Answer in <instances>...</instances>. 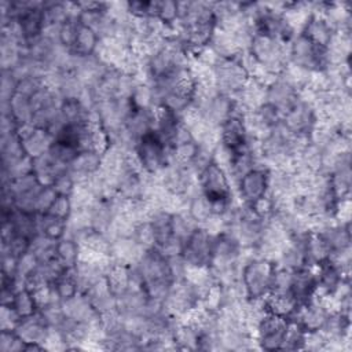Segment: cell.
Wrapping results in <instances>:
<instances>
[{
	"label": "cell",
	"mask_w": 352,
	"mask_h": 352,
	"mask_svg": "<svg viewBox=\"0 0 352 352\" xmlns=\"http://www.w3.org/2000/svg\"><path fill=\"white\" fill-rule=\"evenodd\" d=\"M315 272H316V283H318L315 296H319V297L331 296L344 279H349L344 276V274L330 260L319 265H315Z\"/></svg>",
	"instance_id": "22"
},
{
	"label": "cell",
	"mask_w": 352,
	"mask_h": 352,
	"mask_svg": "<svg viewBox=\"0 0 352 352\" xmlns=\"http://www.w3.org/2000/svg\"><path fill=\"white\" fill-rule=\"evenodd\" d=\"M144 252L132 236H118L110 241V260L116 264L132 267Z\"/></svg>",
	"instance_id": "17"
},
{
	"label": "cell",
	"mask_w": 352,
	"mask_h": 352,
	"mask_svg": "<svg viewBox=\"0 0 352 352\" xmlns=\"http://www.w3.org/2000/svg\"><path fill=\"white\" fill-rule=\"evenodd\" d=\"M50 326L47 324V322L44 320V318L40 315V312L37 311L34 315L32 316H26V318H21L19 323L15 327V333L21 337L22 341L25 342H36V344H41L44 345L48 331H50ZM45 348V346H44Z\"/></svg>",
	"instance_id": "20"
},
{
	"label": "cell",
	"mask_w": 352,
	"mask_h": 352,
	"mask_svg": "<svg viewBox=\"0 0 352 352\" xmlns=\"http://www.w3.org/2000/svg\"><path fill=\"white\" fill-rule=\"evenodd\" d=\"M287 48L289 63L298 66L307 72H322L329 66L326 48L314 44L302 33L296 34L287 44Z\"/></svg>",
	"instance_id": "4"
},
{
	"label": "cell",
	"mask_w": 352,
	"mask_h": 352,
	"mask_svg": "<svg viewBox=\"0 0 352 352\" xmlns=\"http://www.w3.org/2000/svg\"><path fill=\"white\" fill-rule=\"evenodd\" d=\"M198 183L209 201L234 198V187L227 172L214 162H210L198 175Z\"/></svg>",
	"instance_id": "9"
},
{
	"label": "cell",
	"mask_w": 352,
	"mask_h": 352,
	"mask_svg": "<svg viewBox=\"0 0 352 352\" xmlns=\"http://www.w3.org/2000/svg\"><path fill=\"white\" fill-rule=\"evenodd\" d=\"M292 133L300 136H308L316 124L315 106L300 98L282 114L280 121Z\"/></svg>",
	"instance_id": "11"
},
{
	"label": "cell",
	"mask_w": 352,
	"mask_h": 352,
	"mask_svg": "<svg viewBox=\"0 0 352 352\" xmlns=\"http://www.w3.org/2000/svg\"><path fill=\"white\" fill-rule=\"evenodd\" d=\"M186 212L198 226H204L213 216L210 201L202 192L187 199Z\"/></svg>",
	"instance_id": "35"
},
{
	"label": "cell",
	"mask_w": 352,
	"mask_h": 352,
	"mask_svg": "<svg viewBox=\"0 0 352 352\" xmlns=\"http://www.w3.org/2000/svg\"><path fill=\"white\" fill-rule=\"evenodd\" d=\"M78 26H80V18L78 16H73V18H69L65 23L60 25L59 28V36H58V43L70 50L73 48L74 45V41H76V37H77V32H78Z\"/></svg>",
	"instance_id": "48"
},
{
	"label": "cell",
	"mask_w": 352,
	"mask_h": 352,
	"mask_svg": "<svg viewBox=\"0 0 352 352\" xmlns=\"http://www.w3.org/2000/svg\"><path fill=\"white\" fill-rule=\"evenodd\" d=\"M133 153L142 170L150 176H157L170 158V148L154 131L136 142Z\"/></svg>",
	"instance_id": "3"
},
{
	"label": "cell",
	"mask_w": 352,
	"mask_h": 352,
	"mask_svg": "<svg viewBox=\"0 0 352 352\" xmlns=\"http://www.w3.org/2000/svg\"><path fill=\"white\" fill-rule=\"evenodd\" d=\"M99 43H100V37L96 34V32H94L91 28L80 22L77 37L72 48V52L77 56L95 55L98 51Z\"/></svg>",
	"instance_id": "29"
},
{
	"label": "cell",
	"mask_w": 352,
	"mask_h": 352,
	"mask_svg": "<svg viewBox=\"0 0 352 352\" xmlns=\"http://www.w3.org/2000/svg\"><path fill=\"white\" fill-rule=\"evenodd\" d=\"M37 232L47 235L51 239L59 241L66 236L67 224L65 220L56 219L50 213H36Z\"/></svg>",
	"instance_id": "31"
},
{
	"label": "cell",
	"mask_w": 352,
	"mask_h": 352,
	"mask_svg": "<svg viewBox=\"0 0 352 352\" xmlns=\"http://www.w3.org/2000/svg\"><path fill=\"white\" fill-rule=\"evenodd\" d=\"M129 100L132 107L136 109H155L158 106L155 92L150 82H138Z\"/></svg>",
	"instance_id": "38"
},
{
	"label": "cell",
	"mask_w": 352,
	"mask_h": 352,
	"mask_svg": "<svg viewBox=\"0 0 352 352\" xmlns=\"http://www.w3.org/2000/svg\"><path fill=\"white\" fill-rule=\"evenodd\" d=\"M198 227L199 226L187 214L186 210L172 213V235L180 241L186 242Z\"/></svg>",
	"instance_id": "42"
},
{
	"label": "cell",
	"mask_w": 352,
	"mask_h": 352,
	"mask_svg": "<svg viewBox=\"0 0 352 352\" xmlns=\"http://www.w3.org/2000/svg\"><path fill=\"white\" fill-rule=\"evenodd\" d=\"M1 250L8 252L18 258L19 256L30 250V238L15 234L8 242L1 243Z\"/></svg>",
	"instance_id": "53"
},
{
	"label": "cell",
	"mask_w": 352,
	"mask_h": 352,
	"mask_svg": "<svg viewBox=\"0 0 352 352\" xmlns=\"http://www.w3.org/2000/svg\"><path fill=\"white\" fill-rule=\"evenodd\" d=\"M300 91L278 76L265 88V102L275 106L282 114L298 99Z\"/></svg>",
	"instance_id": "15"
},
{
	"label": "cell",
	"mask_w": 352,
	"mask_h": 352,
	"mask_svg": "<svg viewBox=\"0 0 352 352\" xmlns=\"http://www.w3.org/2000/svg\"><path fill=\"white\" fill-rule=\"evenodd\" d=\"M201 305V292L186 279L173 280L170 290L164 301V311L177 318H184L188 312Z\"/></svg>",
	"instance_id": "5"
},
{
	"label": "cell",
	"mask_w": 352,
	"mask_h": 352,
	"mask_svg": "<svg viewBox=\"0 0 352 352\" xmlns=\"http://www.w3.org/2000/svg\"><path fill=\"white\" fill-rule=\"evenodd\" d=\"M316 272L315 267H304L293 272L292 280V296L298 305L308 302L316 294Z\"/></svg>",
	"instance_id": "18"
},
{
	"label": "cell",
	"mask_w": 352,
	"mask_h": 352,
	"mask_svg": "<svg viewBox=\"0 0 352 352\" xmlns=\"http://www.w3.org/2000/svg\"><path fill=\"white\" fill-rule=\"evenodd\" d=\"M154 109L132 107L124 121V129L129 135V138L136 143L139 139L154 131Z\"/></svg>",
	"instance_id": "16"
},
{
	"label": "cell",
	"mask_w": 352,
	"mask_h": 352,
	"mask_svg": "<svg viewBox=\"0 0 352 352\" xmlns=\"http://www.w3.org/2000/svg\"><path fill=\"white\" fill-rule=\"evenodd\" d=\"M147 7L148 1H128V12L132 18H148Z\"/></svg>",
	"instance_id": "61"
},
{
	"label": "cell",
	"mask_w": 352,
	"mask_h": 352,
	"mask_svg": "<svg viewBox=\"0 0 352 352\" xmlns=\"http://www.w3.org/2000/svg\"><path fill=\"white\" fill-rule=\"evenodd\" d=\"M275 263L249 252L242 263L239 280L248 300H263L270 294Z\"/></svg>",
	"instance_id": "1"
},
{
	"label": "cell",
	"mask_w": 352,
	"mask_h": 352,
	"mask_svg": "<svg viewBox=\"0 0 352 352\" xmlns=\"http://www.w3.org/2000/svg\"><path fill=\"white\" fill-rule=\"evenodd\" d=\"M102 154L94 150H80L69 165V170L76 177L77 183L85 182L100 170Z\"/></svg>",
	"instance_id": "21"
},
{
	"label": "cell",
	"mask_w": 352,
	"mask_h": 352,
	"mask_svg": "<svg viewBox=\"0 0 352 352\" xmlns=\"http://www.w3.org/2000/svg\"><path fill=\"white\" fill-rule=\"evenodd\" d=\"M319 234L326 241L331 254L351 248V226H349V223L344 224V223L334 221V223L326 226L323 230H320Z\"/></svg>",
	"instance_id": "24"
},
{
	"label": "cell",
	"mask_w": 352,
	"mask_h": 352,
	"mask_svg": "<svg viewBox=\"0 0 352 352\" xmlns=\"http://www.w3.org/2000/svg\"><path fill=\"white\" fill-rule=\"evenodd\" d=\"M16 275V257L1 250V276L14 278Z\"/></svg>",
	"instance_id": "60"
},
{
	"label": "cell",
	"mask_w": 352,
	"mask_h": 352,
	"mask_svg": "<svg viewBox=\"0 0 352 352\" xmlns=\"http://www.w3.org/2000/svg\"><path fill=\"white\" fill-rule=\"evenodd\" d=\"M0 351L1 352H25V341L15 330H0Z\"/></svg>",
	"instance_id": "50"
},
{
	"label": "cell",
	"mask_w": 352,
	"mask_h": 352,
	"mask_svg": "<svg viewBox=\"0 0 352 352\" xmlns=\"http://www.w3.org/2000/svg\"><path fill=\"white\" fill-rule=\"evenodd\" d=\"M16 78L11 72H1L0 82V103H7L16 94Z\"/></svg>",
	"instance_id": "56"
},
{
	"label": "cell",
	"mask_w": 352,
	"mask_h": 352,
	"mask_svg": "<svg viewBox=\"0 0 352 352\" xmlns=\"http://www.w3.org/2000/svg\"><path fill=\"white\" fill-rule=\"evenodd\" d=\"M51 286H52L55 294L58 296V298L60 301L69 300V298H72V297H74L76 294L80 293L78 285H77V282H76L70 270L66 274H63L59 279H56Z\"/></svg>",
	"instance_id": "45"
},
{
	"label": "cell",
	"mask_w": 352,
	"mask_h": 352,
	"mask_svg": "<svg viewBox=\"0 0 352 352\" xmlns=\"http://www.w3.org/2000/svg\"><path fill=\"white\" fill-rule=\"evenodd\" d=\"M12 307L21 318L32 316L38 311L34 294L29 289H22V290L16 292Z\"/></svg>",
	"instance_id": "44"
},
{
	"label": "cell",
	"mask_w": 352,
	"mask_h": 352,
	"mask_svg": "<svg viewBox=\"0 0 352 352\" xmlns=\"http://www.w3.org/2000/svg\"><path fill=\"white\" fill-rule=\"evenodd\" d=\"M329 177H330L331 188L334 194L338 197V199L349 198L351 179H352L351 161L342 162L340 166H337L333 172L329 173Z\"/></svg>",
	"instance_id": "33"
},
{
	"label": "cell",
	"mask_w": 352,
	"mask_h": 352,
	"mask_svg": "<svg viewBox=\"0 0 352 352\" xmlns=\"http://www.w3.org/2000/svg\"><path fill=\"white\" fill-rule=\"evenodd\" d=\"M60 307L65 316L74 322L91 323L99 318V314L85 293H78L74 297L62 301Z\"/></svg>",
	"instance_id": "19"
},
{
	"label": "cell",
	"mask_w": 352,
	"mask_h": 352,
	"mask_svg": "<svg viewBox=\"0 0 352 352\" xmlns=\"http://www.w3.org/2000/svg\"><path fill=\"white\" fill-rule=\"evenodd\" d=\"M81 246L72 236H63L56 242V258L66 270H73L80 261Z\"/></svg>",
	"instance_id": "32"
},
{
	"label": "cell",
	"mask_w": 352,
	"mask_h": 352,
	"mask_svg": "<svg viewBox=\"0 0 352 352\" xmlns=\"http://www.w3.org/2000/svg\"><path fill=\"white\" fill-rule=\"evenodd\" d=\"M0 154H1V165H7L26 155L18 133L0 138Z\"/></svg>",
	"instance_id": "36"
},
{
	"label": "cell",
	"mask_w": 352,
	"mask_h": 352,
	"mask_svg": "<svg viewBox=\"0 0 352 352\" xmlns=\"http://www.w3.org/2000/svg\"><path fill=\"white\" fill-rule=\"evenodd\" d=\"M249 51L263 69L276 76H279L285 66L289 63L287 44L265 34L254 33L249 45Z\"/></svg>",
	"instance_id": "2"
},
{
	"label": "cell",
	"mask_w": 352,
	"mask_h": 352,
	"mask_svg": "<svg viewBox=\"0 0 352 352\" xmlns=\"http://www.w3.org/2000/svg\"><path fill=\"white\" fill-rule=\"evenodd\" d=\"M214 235L198 227L183 245L182 257L188 267H209L212 261Z\"/></svg>",
	"instance_id": "10"
},
{
	"label": "cell",
	"mask_w": 352,
	"mask_h": 352,
	"mask_svg": "<svg viewBox=\"0 0 352 352\" xmlns=\"http://www.w3.org/2000/svg\"><path fill=\"white\" fill-rule=\"evenodd\" d=\"M78 151L80 150L73 144L54 140V143L51 144V147L48 150V155L54 160V162L56 165H59L63 169H67L69 165L72 164V161L74 160V157L78 154Z\"/></svg>",
	"instance_id": "40"
},
{
	"label": "cell",
	"mask_w": 352,
	"mask_h": 352,
	"mask_svg": "<svg viewBox=\"0 0 352 352\" xmlns=\"http://www.w3.org/2000/svg\"><path fill=\"white\" fill-rule=\"evenodd\" d=\"M16 133L21 138L25 154L32 160L48 153L51 144L54 143V138L47 129L37 128L32 124L21 125Z\"/></svg>",
	"instance_id": "12"
},
{
	"label": "cell",
	"mask_w": 352,
	"mask_h": 352,
	"mask_svg": "<svg viewBox=\"0 0 352 352\" xmlns=\"http://www.w3.org/2000/svg\"><path fill=\"white\" fill-rule=\"evenodd\" d=\"M148 296L144 289H128L117 297V309L122 315H144Z\"/></svg>",
	"instance_id": "26"
},
{
	"label": "cell",
	"mask_w": 352,
	"mask_h": 352,
	"mask_svg": "<svg viewBox=\"0 0 352 352\" xmlns=\"http://www.w3.org/2000/svg\"><path fill=\"white\" fill-rule=\"evenodd\" d=\"M19 320L21 316L12 305L0 307V330H15Z\"/></svg>",
	"instance_id": "57"
},
{
	"label": "cell",
	"mask_w": 352,
	"mask_h": 352,
	"mask_svg": "<svg viewBox=\"0 0 352 352\" xmlns=\"http://www.w3.org/2000/svg\"><path fill=\"white\" fill-rule=\"evenodd\" d=\"M0 109H1V114H10L18 122L19 126L32 124L33 109H32L29 98H26L23 95L15 94L10 99V102L0 103Z\"/></svg>",
	"instance_id": "27"
},
{
	"label": "cell",
	"mask_w": 352,
	"mask_h": 352,
	"mask_svg": "<svg viewBox=\"0 0 352 352\" xmlns=\"http://www.w3.org/2000/svg\"><path fill=\"white\" fill-rule=\"evenodd\" d=\"M56 242L58 241L37 232L34 236L30 238V252L37 256L40 263L52 260L56 257Z\"/></svg>",
	"instance_id": "37"
},
{
	"label": "cell",
	"mask_w": 352,
	"mask_h": 352,
	"mask_svg": "<svg viewBox=\"0 0 352 352\" xmlns=\"http://www.w3.org/2000/svg\"><path fill=\"white\" fill-rule=\"evenodd\" d=\"M76 186H77V180L69 169L59 172L52 183V188L56 191L58 195H67V197L73 194Z\"/></svg>",
	"instance_id": "49"
},
{
	"label": "cell",
	"mask_w": 352,
	"mask_h": 352,
	"mask_svg": "<svg viewBox=\"0 0 352 352\" xmlns=\"http://www.w3.org/2000/svg\"><path fill=\"white\" fill-rule=\"evenodd\" d=\"M268 194V169L253 168L241 176L234 184V195L245 205H253Z\"/></svg>",
	"instance_id": "7"
},
{
	"label": "cell",
	"mask_w": 352,
	"mask_h": 352,
	"mask_svg": "<svg viewBox=\"0 0 352 352\" xmlns=\"http://www.w3.org/2000/svg\"><path fill=\"white\" fill-rule=\"evenodd\" d=\"M351 33L336 32L329 45L326 47L327 63L330 65H344L349 63L351 58Z\"/></svg>",
	"instance_id": "25"
},
{
	"label": "cell",
	"mask_w": 352,
	"mask_h": 352,
	"mask_svg": "<svg viewBox=\"0 0 352 352\" xmlns=\"http://www.w3.org/2000/svg\"><path fill=\"white\" fill-rule=\"evenodd\" d=\"M292 280H293V271L275 264L274 271H272V276H271L270 294H274V296L292 294L290 293Z\"/></svg>",
	"instance_id": "41"
},
{
	"label": "cell",
	"mask_w": 352,
	"mask_h": 352,
	"mask_svg": "<svg viewBox=\"0 0 352 352\" xmlns=\"http://www.w3.org/2000/svg\"><path fill=\"white\" fill-rule=\"evenodd\" d=\"M73 209L74 208H73V202H72L70 197H67V195H58L48 213L55 216L56 219L67 221V219L70 217Z\"/></svg>",
	"instance_id": "54"
},
{
	"label": "cell",
	"mask_w": 352,
	"mask_h": 352,
	"mask_svg": "<svg viewBox=\"0 0 352 352\" xmlns=\"http://www.w3.org/2000/svg\"><path fill=\"white\" fill-rule=\"evenodd\" d=\"M58 194L52 186H41L36 197V213H48Z\"/></svg>",
	"instance_id": "52"
},
{
	"label": "cell",
	"mask_w": 352,
	"mask_h": 352,
	"mask_svg": "<svg viewBox=\"0 0 352 352\" xmlns=\"http://www.w3.org/2000/svg\"><path fill=\"white\" fill-rule=\"evenodd\" d=\"M157 19L165 26L175 28L179 21V7L175 0H160L157 8Z\"/></svg>",
	"instance_id": "47"
},
{
	"label": "cell",
	"mask_w": 352,
	"mask_h": 352,
	"mask_svg": "<svg viewBox=\"0 0 352 352\" xmlns=\"http://www.w3.org/2000/svg\"><path fill=\"white\" fill-rule=\"evenodd\" d=\"M216 88L228 96L236 98L249 81V74L245 72L236 58L219 59L213 66Z\"/></svg>",
	"instance_id": "6"
},
{
	"label": "cell",
	"mask_w": 352,
	"mask_h": 352,
	"mask_svg": "<svg viewBox=\"0 0 352 352\" xmlns=\"http://www.w3.org/2000/svg\"><path fill=\"white\" fill-rule=\"evenodd\" d=\"M136 268L143 279V283H148L158 279H172L168 267V258H165L157 248L146 250L140 260L132 265ZM173 280V279H172ZM144 286V285H143Z\"/></svg>",
	"instance_id": "13"
},
{
	"label": "cell",
	"mask_w": 352,
	"mask_h": 352,
	"mask_svg": "<svg viewBox=\"0 0 352 352\" xmlns=\"http://www.w3.org/2000/svg\"><path fill=\"white\" fill-rule=\"evenodd\" d=\"M264 302H265V308L268 312L278 315L280 318H285L287 320H290L294 316V314L298 308V304L293 298L292 294H283V296L268 294L264 298Z\"/></svg>",
	"instance_id": "30"
},
{
	"label": "cell",
	"mask_w": 352,
	"mask_h": 352,
	"mask_svg": "<svg viewBox=\"0 0 352 352\" xmlns=\"http://www.w3.org/2000/svg\"><path fill=\"white\" fill-rule=\"evenodd\" d=\"M305 256L308 265L315 267L327 261L331 256V252L319 232L309 231L305 239Z\"/></svg>",
	"instance_id": "28"
},
{
	"label": "cell",
	"mask_w": 352,
	"mask_h": 352,
	"mask_svg": "<svg viewBox=\"0 0 352 352\" xmlns=\"http://www.w3.org/2000/svg\"><path fill=\"white\" fill-rule=\"evenodd\" d=\"M289 320L267 312L253 331L256 345L264 351H280Z\"/></svg>",
	"instance_id": "8"
},
{
	"label": "cell",
	"mask_w": 352,
	"mask_h": 352,
	"mask_svg": "<svg viewBox=\"0 0 352 352\" xmlns=\"http://www.w3.org/2000/svg\"><path fill=\"white\" fill-rule=\"evenodd\" d=\"M199 331L190 323L179 320L173 331V342L176 349H198Z\"/></svg>",
	"instance_id": "34"
},
{
	"label": "cell",
	"mask_w": 352,
	"mask_h": 352,
	"mask_svg": "<svg viewBox=\"0 0 352 352\" xmlns=\"http://www.w3.org/2000/svg\"><path fill=\"white\" fill-rule=\"evenodd\" d=\"M132 238L138 242V245L143 249V250H150L157 248V238H155V232L153 230V226L150 223V220H144L140 221L135 226Z\"/></svg>",
	"instance_id": "46"
},
{
	"label": "cell",
	"mask_w": 352,
	"mask_h": 352,
	"mask_svg": "<svg viewBox=\"0 0 352 352\" xmlns=\"http://www.w3.org/2000/svg\"><path fill=\"white\" fill-rule=\"evenodd\" d=\"M150 223L155 232L157 246L172 236V213L158 209L150 216Z\"/></svg>",
	"instance_id": "39"
},
{
	"label": "cell",
	"mask_w": 352,
	"mask_h": 352,
	"mask_svg": "<svg viewBox=\"0 0 352 352\" xmlns=\"http://www.w3.org/2000/svg\"><path fill=\"white\" fill-rule=\"evenodd\" d=\"M219 142L232 151L246 147L250 142L241 114H234L227 118L219 128Z\"/></svg>",
	"instance_id": "14"
},
{
	"label": "cell",
	"mask_w": 352,
	"mask_h": 352,
	"mask_svg": "<svg viewBox=\"0 0 352 352\" xmlns=\"http://www.w3.org/2000/svg\"><path fill=\"white\" fill-rule=\"evenodd\" d=\"M304 36H307L314 44L326 48L333 38L336 30L333 26L327 22V19L319 14H311L305 26L301 32Z\"/></svg>",
	"instance_id": "23"
},
{
	"label": "cell",
	"mask_w": 352,
	"mask_h": 352,
	"mask_svg": "<svg viewBox=\"0 0 352 352\" xmlns=\"http://www.w3.org/2000/svg\"><path fill=\"white\" fill-rule=\"evenodd\" d=\"M305 336H307V331L296 320H289L280 351L304 349Z\"/></svg>",
	"instance_id": "43"
},
{
	"label": "cell",
	"mask_w": 352,
	"mask_h": 352,
	"mask_svg": "<svg viewBox=\"0 0 352 352\" xmlns=\"http://www.w3.org/2000/svg\"><path fill=\"white\" fill-rule=\"evenodd\" d=\"M168 267H169V274L173 280H180V279L186 278L187 264L182 256L168 258Z\"/></svg>",
	"instance_id": "59"
},
{
	"label": "cell",
	"mask_w": 352,
	"mask_h": 352,
	"mask_svg": "<svg viewBox=\"0 0 352 352\" xmlns=\"http://www.w3.org/2000/svg\"><path fill=\"white\" fill-rule=\"evenodd\" d=\"M40 264V260L33 252H26L22 256L16 258V276H21L26 279L29 275H32Z\"/></svg>",
	"instance_id": "51"
},
{
	"label": "cell",
	"mask_w": 352,
	"mask_h": 352,
	"mask_svg": "<svg viewBox=\"0 0 352 352\" xmlns=\"http://www.w3.org/2000/svg\"><path fill=\"white\" fill-rule=\"evenodd\" d=\"M183 245H184L183 241H180L179 238H176V236L172 235V236L168 238L165 242L160 243V245L157 246V250H158L165 258L177 257V256H182Z\"/></svg>",
	"instance_id": "58"
},
{
	"label": "cell",
	"mask_w": 352,
	"mask_h": 352,
	"mask_svg": "<svg viewBox=\"0 0 352 352\" xmlns=\"http://www.w3.org/2000/svg\"><path fill=\"white\" fill-rule=\"evenodd\" d=\"M44 85V80L37 76H26L16 82V94L23 95L26 98L33 96L41 87Z\"/></svg>",
	"instance_id": "55"
}]
</instances>
